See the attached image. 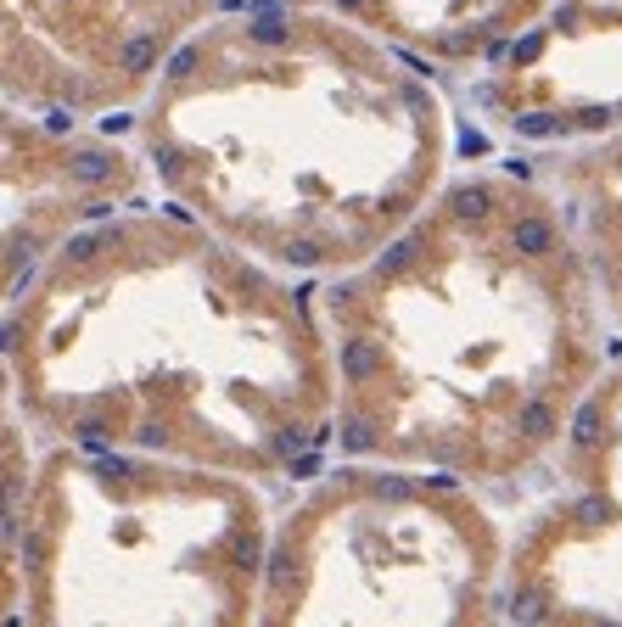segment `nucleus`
<instances>
[{"instance_id": "nucleus-1", "label": "nucleus", "mask_w": 622, "mask_h": 627, "mask_svg": "<svg viewBox=\"0 0 622 627\" xmlns=\"http://www.w3.org/2000/svg\"><path fill=\"white\" fill-rule=\"evenodd\" d=\"M12 398L51 443L292 488L320 471L337 381L315 286L180 207L90 219L0 314Z\"/></svg>"}, {"instance_id": "nucleus-2", "label": "nucleus", "mask_w": 622, "mask_h": 627, "mask_svg": "<svg viewBox=\"0 0 622 627\" xmlns=\"http://www.w3.org/2000/svg\"><path fill=\"white\" fill-rule=\"evenodd\" d=\"M589 263L533 163L449 185L354 275L315 286L342 459L510 493L589 398Z\"/></svg>"}, {"instance_id": "nucleus-3", "label": "nucleus", "mask_w": 622, "mask_h": 627, "mask_svg": "<svg viewBox=\"0 0 622 627\" xmlns=\"http://www.w3.org/2000/svg\"><path fill=\"white\" fill-rule=\"evenodd\" d=\"M135 157L169 207L331 286L449 185L454 113L370 34L269 12L180 34L140 96Z\"/></svg>"}, {"instance_id": "nucleus-4", "label": "nucleus", "mask_w": 622, "mask_h": 627, "mask_svg": "<svg viewBox=\"0 0 622 627\" xmlns=\"http://www.w3.org/2000/svg\"><path fill=\"white\" fill-rule=\"evenodd\" d=\"M269 488L51 443L17 543V627H253Z\"/></svg>"}, {"instance_id": "nucleus-5", "label": "nucleus", "mask_w": 622, "mask_h": 627, "mask_svg": "<svg viewBox=\"0 0 622 627\" xmlns=\"http://www.w3.org/2000/svg\"><path fill=\"white\" fill-rule=\"evenodd\" d=\"M253 627H510V532L454 476L320 465L269 510Z\"/></svg>"}, {"instance_id": "nucleus-6", "label": "nucleus", "mask_w": 622, "mask_h": 627, "mask_svg": "<svg viewBox=\"0 0 622 627\" xmlns=\"http://www.w3.org/2000/svg\"><path fill=\"white\" fill-rule=\"evenodd\" d=\"M12 404V375L0 364V627H17V543H23V505L34 482V459Z\"/></svg>"}]
</instances>
